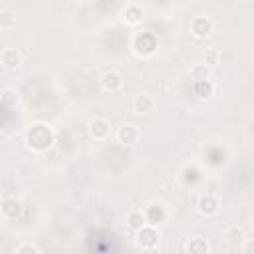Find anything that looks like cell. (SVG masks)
<instances>
[{
  "mask_svg": "<svg viewBox=\"0 0 254 254\" xmlns=\"http://www.w3.org/2000/svg\"><path fill=\"white\" fill-rule=\"evenodd\" d=\"M54 141H56V135H54L52 127L46 123H34L26 131V145H28V149H32L36 153L50 151Z\"/></svg>",
  "mask_w": 254,
  "mask_h": 254,
  "instance_id": "1",
  "label": "cell"
},
{
  "mask_svg": "<svg viewBox=\"0 0 254 254\" xmlns=\"http://www.w3.org/2000/svg\"><path fill=\"white\" fill-rule=\"evenodd\" d=\"M157 38L151 32H137L133 38V52L139 58H149L157 52Z\"/></svg>",
  "mask_w": 254,
  "mask_h": 254,
  "instance_id": "2",
  "label": "cell"
},
{
  "mask_svg": "<svg viewBox=\"0 0 254 254\" xmlns=\"http://www.w3.org/2000/svg\"><path fill=\"white\" fill-rule=\"evenodd\" d=\"M99 83H101V87H103L105 91H111V93H113V91H119V89L123 87V77H121L119 71H115V69H107V71L101 73Z\"/></svg>",
  "mask_w": 254,
  "mask_h": 254,
  "instance_id": "3",
  "label": "cell"
},
{
  "mask_svg": "<svg viewBox=\"0 0 254 254\" xmlns=\"http://www.w3.org/2000/svg\"><path fill=\"white\" fill-rule=\"evenodd\" d=\"M87 129H89V135H91L93 139L101 141V139H105V137L109 135L111 125H109V121H105L103 117H93V119L89 121Z\"/></svg>",
  "mask_w": 254,
  "mask_h": 254,
  "instance_id": "4",
  "label": "cell"
},
{
  "mask_svg": "<svg viewBox=\"0 0 254 254\" xmlns=\"http://www.w3.org/2000/svg\"><path fill=\"white\" fill-rule=\"evenodd\" d=\"M190 32H192L196 38H206V36H210V34H212V22H210V18H206V16H196V18H192V22H190Z\"/></svg>",
  "mask_w": 254,
  "mask_h": 254,
  "instance_id": "5",
  "label": "cell"
},
{
  "mask_svg": "<svg viewBox=\"0 0 254 254\" xmlns=\"http://www.w3.org/2000/svg\"><path fill=\"white\" fill-rule=\"evenodd\" d=\"M137 242L143 248H155L159 244V232L153 226H143L141 230H137Z\"/></svg>",
  "mask_w": 254,
  "mask_h": 254,
  "instance_id": "6",
  "label": "cell"
},
{
  "mask_svg": "<svg viewBox=\"0 0 254 254\" xmlns=\"http://www.w3.org/2000/svg\"><path fill=\"white\" fill-rule=\"evenodd\" d=\"M218 208H220V202H218L216 196H212V194L200 196V200H198V212H200V214H204V216H214V214L218 212Z\"/></svg>",
  "mask_w": 254,
  "mask_h": 254,
  "instance_id": "7",
  "label": "cell"
},
{
  "mask_svg": "<svg viewBox=\"0 0 254 254\" xmlns=\"http://www.w3.org/2000/svg\"><path fill=\"white\" fill-rule=\"evenodd\" d=\"M117 139H119V143H123V145H135V143L139 141V129H137L135 125L127 123V125L119 127Z\"/></svg>",
  "mask_w": 254,
  "mask_h": 254,
  "instance_id": "8",
  "label": "cell"
},
{
  "mask_svg": "<svg viewBox=\"0 0 254 254\" xmlns=\"http://www.w3.org/2000/svg\"><path fill=\"white\" fill-rule=\"evenodd\" d=\"M145 214V220H147V226H157V224H161L163 220H165V216H167V212H165V208L161 206V204H151V206H147V210L143 212Z\"/></svg>",
  "mask_w": 254,
  "mask_h": 254,
  "instance_id": "9",
  "label": "cell"
},
{
  "mask_svg": "<svg viewBox=\"0 0 254 254\" xmlns=\"http://www.w3.org/2000/svg\"><path fill=\"white\" fill-rule=\"evenodd\" d=\"M0 62H2L4 67L16 69V67L20 65V62H22V56H20V52H18L16 48H6V50L0 54Z\"/></svg>",
  "mask_w": 254,
  "mask_h": 254,
  "instance_id": "10",
  "label": "cell"
},
{
  "mask_svg": "<svg viewBox=\"0 0 254 254\" xmlns=\"http://www.w3.org/2000/svg\"><path fill=\"white\" fill-rule=\"evenodd\" d=\"M123 20L129 24V26H137L143 22V8L139 4H129L125 10H123Z\"/></svg>",
  "mask_w": 254,
  "mask_h": 254,
  "instance_id": "11",
  "label": "cell"
},
{
  "mask_svg": "<svg viewBox=\"0 0 254 254\" xmlns=\"http://www.w3.org/2000/svg\"><path fill=\"white\" fill-rule=\"evenodd\" d=\"M0 210L6 218H18L22 212V202L18 198H6V200H2Z\"/></svg>",
  "mask_w": 254,
  "mask_h": 254,
  "instance_id": "12",
  "label": "cell"
},
{
  "mask_svg": "<svg viewBox=\"0 0 254 254\" xmlns=\"http://www.w3.org/2000/svg\"><path fill=\"white\" fill-rule=\"evenodd\" d=\"M192 91L196 97L200 99H208L214 95V83L210 79H202V81H192Z\"/></svg>",
  "mask_w": 254,
  "mask_h": 254,
  "instance_id": "13",
  "label": "cell"
},
{
  "mask_svg": "<svg viewBox=\"0 0 254 254\" xmlns=\"http://www.w3.org/2000/svg\"><path fill=\"white\" fill-rule=\"evenodd\" d=\"M187 254H208V242L202 236H192L187 242Z\"/></svg>",
  "mask_w": 254,
  "mask_h": 254,
  "instance_id": "14",
  "label": "cell"
},
{
  "mask_svg": "<svg viewBox=\"0 0 254 254\" xmlns=\"http://www.w3.org/2000/svg\"><path fill=\"white\" fill-rule=\"evenodd\" d=\"M153 105H155V101H153V97L147 95V93H139V95H135V99H133V107H135L137 113H149V111L153 109Z\"/></svg>",
  "mask_w": 254,
  "mask_h": 254,
  "instance_id": "15",
  "label": "cell"
},
{
  "mask_svg": "<svg viewBox=\"0 0 254 254\" xmlns=\"http://www.w3.org/2000/svg\"><path fill=\"white\" fill-rule=\"evenodd\" d=\"M226 240H228L230 244H234V246H240V244L246 240L244 228H242V226H230V228L226 230Z\"/></svg>",
  "mask_w": 254,
  "mask_h": 254,
  "instance_id": "16",
  "label": "cell"
},
{
  "mask_svg": "<svg viewBox=\"0 0 254 254\" xmlns=\"http://www.w3.org/2000/svg\"><path fill=\"white\" fill-rule=\"evenodd\" d=\"M127 226H129V228H133L135 232H137V230H141L143 226H147L145 214H143V212H139V210L129 212V214H127Z\"/></svg>",
  "mask_w": 254,
  "mask_h": 254,
  "instance_id": "17",
  "label": "cell"
},
{
  "mask_svg": "<svg viewBox=\"0 0 254 254\" xmlns=\"http://www.w3.org/2000/svg\"><path fill=\"white\" fill-rule=\"evenodd\" d=\"M18 101H20V93H18V91H14V89H6V91H2V93H0V103H2L4 107H8V109L16 107V105H18Z\"/></svg>",
  "mask_w": 254,
  "mask_h": 254,
  "instance_id": "18",
  "label": "cell"
},
{
  "mask_svg": "<svg viewBox=\"0 0 254 254\" xmlns=\"http://www.w3.org/2000/svg\"><path fill=\"white\" fill-rule=\"evenodd\" d=\"M190 77L194 81H202V79H210V69L206 64H194L190 67Z\"/></svg>",
  "mask_w": 254,
  "mask_h": 254,
  "instance_id": "19",
  "label": "cell"
},
{
  "mask_svg": "<svg viewBox=\"0 0 254 254\" xmlns=\"http://www.w3.org/2000/svg\"><path fill=\"white\" fill-rule=\"evenodd\" d=\"M16 24V14L12 10H0V28H12Z\"/></svg>",
  "mask_w": 254,
  "mask_h": 254,
  "instance_id": "20",
  "label": "cell"
},
{
  "mask_svg": "<svg viewBox=\"0 0 254 254\" xmlns=\"http://www.w3.org/2000/svg\"><path fill=\"white\" fill-rule=\"evenodd\" d=\"M198 179H200V171H198L196 167H187V169H185V181H187V183L194 185Z\"/></svg>",
  "mask_w": 254,
  "mask_h": 254,
  "instance_id": "21",
  "label": "cell"
},
{
  "mask_svg": "<svg viewBox=\"0 0 254 254\" xmlns=\"http://www.w3.org/2000/svg\"><path fill=\"white\" fill-rule=\"evenodd\" d=\"M16 254H40V250H38V248H36L34 244L26 242V244H20V246H18Z\"/></svg>",
  "mask_w": 254,
  "mask_h": 254,
  "instance_id": "22",
  "label": "cell"
},
{
  "mask_svg": "<svg viewBox=\"0 0 254 254\" xmlns=\"http://www.w3.org/2000/svg\"><path fill=\"white\" fill-rule=\"evenodd\" d=\"M240 246H242V252L244 254H254V240L252 238H246Z\"/></svg>",
  "mask_w": 254,
  "mask_h": 254,
  "instance_id": "23",
  "label": "cell"
},
{
  "mask_svg": "<svg viewBox=\"0 0 254 254\" xmlns=\"http://www.w3.org/2000/svg\"><path fill=\"white\" fill-rule=\"evenodd\" d=\"M141 254H161V252H159V248L155 246V248H143Z\"/></svg>",
  "mask_w": 254,
  "mask_h": 254,
  "instance_id": "24",
  "label": "cell"
}]
</instances>
